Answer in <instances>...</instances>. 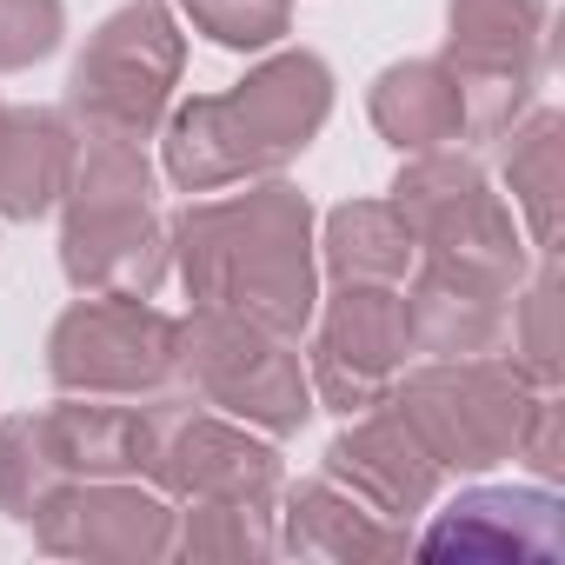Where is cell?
<instances>
[{
    "label": "cell",
    "mask_w": 565,
    "mask_h": 565,
    "mask_svg": "<svg viewBox=\"0 0 565 565\" xmlns=\"http://www.w3.org/2000/svg\"><path fill=\"white\" fill-rule=\"evenodd\" d=\"M173 266L193 307L239 313L279 340H300L320 313L313 200L279 173L246 180L226 200H186L167 220Z\"/></svg>",
    "instance_id": "1"
},
{
    "label": "cell",
    "mask_w": 565,
    "mask_h": 565,
    "mask_svg": "<svg viewBox=\"0 0 565 565\" xmlns=\"http://www.w3.org/2000/svg\"><path fill=\"white\" fill-rule=\"evenodd\" d=\"M333 114V67L313 47L259 61L233 94L167 107L160 167L180 193H226L294 167Z\"/></svg>",
    "instance_id": "2"
},
{
    "label": "cell",
    "mask_w": 565,
    "mask_h": 565,
    "mask_svg": "<svg viewBox=\"0 0 565 565\" xmlns=\"http://www.w3.org/2000/svg\"><path fill=\"white\" fill-rule=\"evenodd\" d=\"M393 206L406 213V226L419 239V259L459 266V273L486 279L499 294H512L532 273L519 213L492 193L486 167L472 153H459V147L406 153V167L393 180Z\"/></svg>",
    "instance_id": "3"
},
{
    "label": "cell",
    "mask_w": 565,
    "mask_h": 565,
    "mask_svg": "<svg viewBox=\"0 0 565 565\" xmlns=\"http://www.w3.org/2000/svg\"><path fill=\"white\" fill-rule=\"evenodd\" d=\"M173 380L200 406H213L266 439H287L313 419V380H307L300 347L239 320V313H220V307H193V320H180Z\"/></svg>",
    "instance_id": "4"
},
{
    "label": "cell",
    "mask_w": 565,
    "mask_h": 565,
    "mask_svg": "<svg viewBox=\"0 0 565 565\" xmlns=\"http://www.w3.org/2000/svg\"><path fill=\"white\" fill-rule=\"evenodd\" d=\"M186 67V34L173 21V8L160 0H127L120 14H107L74 74H67V120L81 134H107V140H147L180 87Z\"/></svg>",
    "instance_id": "5"
},
{
    "label": "cell",
    "mask_w": 565,
    "mask_h": 565,
    "mask_svg": "<svg viewBox=\"0 0 565 565\" xmlns=\"http://www.w3.org/2000/svg\"><path fill=\"white\" fill-rule=\"evenodd\" d=\"M532 393L539 386L505 353H479V360H426V366L399 373L386 406L419 433V446L439 459V472H486V466L512 459Z\"/></svg>",
    "instance_id": "6"
},
{
    "label": "cell",
    "mask_w": 565,
    "mask_h": 565,
    "mask_svg": "<svg viewBox=\"0 0 565 565\" xmlns=\"http://www.w3.org/2000/svg\"><path fill=\"white\" fill-rule=\"evenodd\" d=\"M173 360H180V320L160 313L153 300L81 294L47 333V380L61 393L153 399L173 386Z\"/></svg>",
    "instance_id": "7"
},
{
    "label": "cell",
    "mask_w": 565,
    "mask_h": 565,
    "mask_svg": "<svg viewBox=\"0 0 565 565\" xmlns=\"http://www.w3.org/2000/svg\"><path fill=\"white\" fill-rule=\"evenodd\" d=\"M147 486L173 492V499H246V505H273L287 486L279 446L213 406H200L193 393H153L147 399Z\"/></svg>",
    "instance_id": "8"
},
{
    "label": "cell",
    "mask_w": 565,
    "mask_h": 565,
    "mask_svg": "<svg viewBox=\"0 0 565 565\" xmlns=\"http://www.w3.org/2000/svg\"><path fill=\"white\" fill-rule=\"evenodd\" d=\"M413 360V327H406V294L399 287H333L313 353H307V380L313 399H327L333 413H366L393 393V380Z\"/></svg>",
    "instance_id": "9"
},
{
    "label": "cell",
    "mask_w": 565,
    "mask_h": 565,
    "mask_svg": "<svg viewBox=\"0 0 565 565\" xmlns=\"http://www.w3.org/2000/svg\"><path fill=\"white\" fill-rule=\"evenodd\" d=\"M61 273L74 294L153 300L173 273V239L140 193H67L61 200Z\"/></svg>",
    "instance_id": "10"
},
{
    "label": "cell",
    "mask_w": 565,
    "mask_h": 565,
    "mask_svg": "<svg viewBox=\"0 0 565 565\" xmlns=\"http://www.w3.org/2000/svg\"><path fill=\"white\" fill-rule=\"evenodd\" d=\"M173 505L160 499V486L140 479H74L41 519L34 539L41 552L61 558H100V565H147L173 552Z\"/></svg>",
    "instance_id": "11"
},
{
    "label": "cell",
    "mask_w": 565,
    "mask_h": 565,
    "mask_svg": "<svg viewBox=\"0 0 565 565\" xmlns=\"http://www.w3.org/2000/svg\"><path fill=\"white\" fill-rule=\"evenodd\" d=\"M558 492L545 486H472L433 512V525L413 539L419 558H558L565 519Z\"/></svg>",
    "instance_id": "12"
},
{
    "label": "cell",
    "mask_w": 565,
    "mask_h": 565,
    "mask_svg": "<svg viewBox=\"0 0 565 565\" xmlns=\"http://www.w3.org/2000/svg\"><path fill=\"white\" fill-rule=\"evenodd\" d=\"M327 479H340L347 492H360L373 512L413 525V519L439 499V479H446V472H439V459L419 446V433L380 399V406L353 413L347 433L327 446Z\"/></svg>",
    "instance_id": "13"
},
{
    "label": "cell",
    "mask_w": 565,
    "mask_h": 565,
    "mask_svg": "<svg viewBox=\"0 0 565 565\" xmlns=\"http://www.w3.org/2000/svg\"><path fill=\"white\" fill-rule=\"evenodd\" d=\"M406 327H413V353H433V360H479V353H505V300L499 287L459 273V266H439V259H419L406 279Z\"/></svg>",
    "instance_id": "14"
},
{
    "label": "cell",
    "mask_w": 565,
    "mask_h": 565,
    "mask_svg": "<svg viewBox=\"0 0 565 565\" xmlns=\"http://www.w3.org/2000/svg\"><path fill=\"white\" fill-rule=\"evenodd\" d=\"M273 532H279V552L294 558H340V565H360V558H399L413 539L399 519L373 512L360 492H347L340 479H300L287 486V505L273 512Z\"/></svg>",
    "instance_id": "15"
},
{
    "label": "cell",
    "mask_w": 565,
    "mask_h": 565,
    "mask_svg": "<svg viewBox=\"0 0 565 565\" xmlns=\"http://www.w3.org/2000/svg\"><path fill=\"white\" fill-rule=\"evenodd\" d=\"M54 459L67 479H147V406L140 399H94V393H61V406L41 413Z\"/></svg>",
    "instance_id": "16"
},
{
    "label": "cell",
    "mask_w": 565,
    "mask_h": 565,
    "mask_svg": "<svg viewBox=\"0 0 565 565\" xmlns=\"http://www.w3.org/2000/svg\"><path fill=\"white\" fill-rule=\"evenodd\" d=\"M81 127L54 107L0 114V220H41L67 200Z\"/></svg>",
    "instance_id": "17"
},
{
    "label": "cell",
    "mask_w": 565,
    "mask_h": 565,
    "mask_svg": "<svg viewBox=\"0 0 565 565\" xmlns=\"http://www.w3.org/2000/svg\"><path fill=\"white\" fill-rule=\"evenodd\" d=\"M366 114H373L380 140H393L399 153L459 147V134H466L459 81H452V67H446L439 54H433V61H393V67L373 81Z\"/></svg>",
    "instance_id": "18"
},
{
    "label": "cell",
    "mask_w": 565,
    "mask_h": 565,
    "mask_svg": "<svg viewBox=\"0 0 565 565\" xmlns=\"http://www.w3.org/2000/svg\"><path fill=\"white\" fill-rule=\"evenodd\" d=\"M320 266L333 287H399L419 266V239L393 200H347L320 220Z\"/></svg>",
    "instance_id": "19"
},
{
    "label": "cell",
    "mask_w": 565,
    "mask_h": 565,
    "mask_svg": "<svg viewBox=\"0 0 565 565\" xmlns=\"http://www.w3.org/2000/svg\"><path fill=\"white\" fill-rule=\"evenodd\" d=\"M505 140V206L519 213V226L532 233L539 253H558V193H565V120L552 107L519 114V127L499 134Z\"/></svg>",
    "instance_id": "20"
},
{
    "label": "cell",
    "mask_w": 565,
    "mask_h": 565,
    "mask_svg": "<svg viewBox=\"0 0 565 565\" xmlns=\"http://www.w3.org/2000/svg\"><path fill=\"white\" fill-rule=\"evenodd\" d=\"M552 0H446V61H492L545 74Z\"/></svg>",
    "instance_id": "21"
},
{
    "label": "cell",
    "mask_w": 565,
    "mask_h": 565,
    "mask_svg": "<svg viewBox=\"0 0 565 565\" xmlns=\"http://www.w3.org/2000/svg\"><path fill=\"white\" fill-rule=\"evenodd\" d=\"M505 360L532 386L565 380V300H558V253H539V273H525L505 300Z\"/></svg>",
    "instance_id": "22"
},
{
    "label": "cell",
    "mask_w": 565,
    "mask_h": 565,
    "mask_svg": "<svg viewBox=\"0 0 565 565\" xmlns=\"http://www.w3.org/2000/svg\"><path fill=\"white\" fill-rule=\"evenodd\" d=\"M67 466L54 459V439L41 426V413H14L0 419V512L14 525H34L61 492H67Z\"/></svg>",
    "instance_id": "23"
},
{
    "label": "cell",
    "mask_w": 565,
    "mask_h": 565,
    "mask_svg": "<svg viewBox=\"0 0 565 565\" xmlns=\"http://www.w3.org/2000/svg\"><path fill=\"white\" fill-rule=\"evenodd\" d=\"M173 552H186V558H273L279 552L273 505L186 499V512L173 519Z\"/></svg>",
    "instance_id": "24"
},
{
    "label": "cell",
    "mask_w": 565,
    "mask_h": 565,
    "mask_svg": "<svg viewBox=\"0 0 565 565\" xmlns=\"http://www.w3.org/2000/svg\"><path fill=\"white\" fill-rule=\"evenodd\" d=\"M180 14L226 54H259L294 34V0H180Z\"/></svg>",
    "instance_id": "25"
},
{
    "label": "cell",
    "mask_w": 565,
    "mask_h": 565,
    "mask_svg": "<svg viewBox=\"0 0 565 565\" xmlns=\"http://www.w3.org/2000/svg\"><path fill=\"white\" fill-rule=\"evenodd\" d=\"M67 41V0H0V74H21Z\"/></svg>",
    "instance_id": "26"
},
{
    "label": "cell",
    "mask_w": 565,
    "mask_h": 565,
    "mask_svg": "<svg viewBox=\"0 0 565 565\" xmlns=\"http://www.w3.org/2000/svg\"><path fill=\"white\" fill-rule=\"evenodd\" d=\"M512 452H519L545 486L565 472V399H558V386H539V393H532V406H525V419H519Z\"/></svg>",
    "instance_id": "27"
},
{
    "label": "cell",
    "mask_w": 565,
    "mask_h": 565,
    "mask_svg": "<svg viewBox=\"0 0 565 565\" xmlns=\"http://www.w3.org/2000/svg\"><path fill=\"white\" fill-rule=\"evenodd\" d=\"M0 114H8V100H0Z\"/></svg>",
    "instance_id": "28"
}]
</instances>
